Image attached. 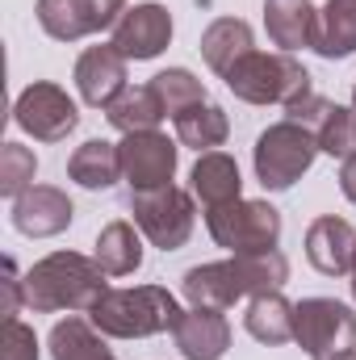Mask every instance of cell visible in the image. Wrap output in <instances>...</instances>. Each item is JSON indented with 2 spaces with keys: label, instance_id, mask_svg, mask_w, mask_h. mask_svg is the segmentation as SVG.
<instances>
[{
  "label": "cell",
  "instance_id": "obj_1",
  "mask_svg": "<svg viewBox=\"0 0 356 360\" xmlns=\"http://www.w3.org/2000/svg\"><path fill=\"white\" fill-rule=\"evenodd\" d=\"M285 281H289V260L272 248V252L231 256V260H218V264H197V269L184 272L180 293L197 310H231L239 297L272 293Z\"/></svg>",
  "mask_w": 356,
  "mask_h": 360
},
{
  "label": "cell",
  "instance_id": "obj_2",
  "mask_svg": "<svg viewBox=\"0 0 356 360\" xmlns=\"http://www.w3.org/2000/svg\"><path fill=\"white\" fill-rule=\"evenodd\" d=\"M109 272L96 260L80 252H55L46 260H38L25 272V306L38 314H55V310H92L101 302V293Z\"/></svg>",
  "mask_w": 356,
  "mask_h": 360
},
{
  "label": "cell",
  "instance_id": "obj_3",
  "mask_svg": "<svg viewBox=\"0 0 356 360\" xmlns=\"http://www.w3.org/2000/svg\"><path fill=\"white\" fill-rule=\"evenodd\" d=\"M177 297L164 285H134V289H105L101 302L89 310L92 327L101 335L113 340H147V335H164L177 331L180 323Z\"/></svg>",
  "mask_w": 356,
  "mask_h": 360
},
{
  "label": "cell",
  "instance_id": "obj_4",
  "mask_svg": "<svg viewBox=\"0 0 356 360\" xmlns=\"http://www.w3.org/2000/svg\"><path fill=\"white\" fill-rule=\"evenodd\" d=\"M222 80L248 105H293V101L314 92L310 89V72L285 51H272V55L268 51H252Z\"/></svg>",
  "mask_w": 356,
  "mask_h": 360
},
{
  "label": "cell",
  "instance_id": "obj_5",
  "mask_svg": "<svg viewBox=\"0 0 356 360\" xmlns=\"http://www.w3.org/2000/svg\"><path fill=\"white\" fill-rule=\"evenodd\" d=\"M319 155V139L298 126V122H272L265 134L256 139V151H252V164H256V180L265 184L268 193H285L293 188L298 180L310 172Z\"/></svg>",
  "mask_w": 356,
  "mask_h": 360
},
{
  "label": "cell",
  "instance_id": "obj_6",
  "mask_svg": "<svg viewBox=\"0 0 356 360\" xmlns=\"http://www.w3.org/2000/svg\"><path fill=\"white\" fill-rule=\"evenodd\" d=\"M205 231L218 248H227L231 256H248V252H272L281 243V214L268 201H231V205H214L205 210Z\"/></svg>",
  "mask_w": 356,
  "mask_h": 360
},
{
  "label": "cell",
  "instance_id": "obj_7",
  "mask_svg": "<svg viewBox=\"0 0 356 360\" xmlns=\"http://www.w3.org/2000/svg\"><path fill=\"white\" fill-rule=\"evenodd\" d=\"M130 214H134V226L160 248V252H177L189 243L193 235V222H197V210H193V197L177 188V184H160V188H139L130 193Z\"/></svg>",
  "mask_w": 356,
  "mask_h": 360
},
{
  "label": "cell",
  "instance_id": "obj_8",
  "mask_svg": "<svg viewBox=\"0 0 356 360\" xmlns=\"http://www.w3.org/2000/svg\"><path fill=\"white\" fill-rule=\"evenodd\" d=\"M293 340L314 360L356 352V314L336 297H302L293 306Z\"/></svg>",
  "mask_w": 356,
  "mask_h": 360
},
{
  "label": "cell",
  "instance_id": "obj_9",
  "mask_svg": "<svg viewBox=\"0 0 356 360\" xmlns=\"http://www.w3.org/2000/svg\"><path fill=\"white\" fill-rule=\"evenodd\" d=\"M13 122L38 139V143H63L76 126H80V109L68 92L51 80H34L30 89L17 96V109H13Z\"/></svg>",
  "mask_w": 356,
  "mask_h": 360
},
{
  "label": "cell",
  "instance_id": "obj_10",
  "mask_svg": "<svg viewBox=\"0 0 356 360\" xmlns=\"http://www.w3.org/2000/svg\"><path fill=\"white\" fill-rule=\"evenodd\" d=\"M38 25L55 42H80L122 21L126 0H38Z\"/></svg>",
  "mask_w": 356,
  "mask_h": 360
},
{
  "label": "cell",
  "instance_id": "obj_11",
  "mask_svg": "<svg viewBox=\"0 0 356 360\" xmlns=\"http://www.w3.org/2000/svg\"><path fill=\"white\" fill-rule=\"evenodd\" d=\"M285 113H289V122L306 126L319 139V151H327L336 160H352L356 155V109H344V105L310 92V96L285 105Z\"/></svg>",
  "mask_w": 356,
  "mask_h": 360
},
{
  "label": "cell",
  "instance_id": "obj_12",
  "mask_svg": "<svg viewBox=\"0 0 356 360\" xmlns=\"http://www.w3.org/2000/svg\"><path fill=\"white\" fill-rule=\"evenodd\" d=\"M117 147H122V176L130 184V193L172 184V176H177V143L168 134L139 130V134H126Z\"/></svg>",
  "mask_w": 356,
  "mask_h": 360
},
{
  "label": "cell",
  "instance_id": "obj_13",
  "mask_svg": "<svg viewBox=\"0 0 356 360\" xmlns=\"http://www.w3.org/2000/svg\"><path fill=\"white\" fill-rule=\"evenodd\" d=\"M168 42H172V13L164 4H134L113 25V42L109 46H117L126 59L143 63V59L164 55Z\"/></svg>",
  "mask_w": 356,
  "mask_h": 360
},
{
  "label": "cell",
  "instance_id": "obj_14",
  "mask_svg": "<svg viewBox=\"0 0 356 360\" xmlns=\"http://www.w3.org/2000/svg\"><path fill=\"white\" fill-rule=\"evenodd\" d=\"M72 218H76L72 197L55 184H30L21 197H13V226L30 239H51L68 231Z\"/></svg>",
  "mask_w": 356,
  "mask_h": 360
},
{
  "label": "cell",
  "instance_id": "obj_15",
  "mask_svg": "<svg viewBox=\"0 0 356 360\" xmlns=\"http://www.w3.org/2000/svg\"><path fill=\"white\" fill-rule=\"evenodd\" d=\"M76 89L92 109H109L126 92V55L117 46H89L76 59Z\"/></svg>",
  "mask_w": 356,
  "mask_h": 360
},
{
  "label": "cell",
  "instance_id": "obj_16",
  "mask_svg": "<svg viewBox=\"0 0 356 360\" xmlns=\"http://www.w3.org/2000/svg\"><path fill=\"white\" fill-rule=\"evenodd\" d=\"M306 260L323 276H344L352 272V260H356V231L352 222L336 218V214H323L310 222L306 231Z\"/></svg>",
  "mask_w": 356,
  "mask_h": 360
},
{
  "label": "cell",
  "instance_id": "obj_17",
  "mask_svg": "<svg viewBox=\"0 0 356 360\" xmlns=\"http://www.w3.org/2000/svg\"><path fill=\"white\" fill-rule=\"evenodd\" d=\"M180 356L184 360H222L231 348V323L222 319V310H184L172 331Z\"/></svg>",
  "mask_w": 356,
  "mask_h": 360
},
{
  "label": "cell",
  "instance_id": "obj_18",
  "mask_svg": "<svg viewBox=\"0 0 356 360\" xmlns=\"http://www.w3.org/2000/svg\"><path fill=\"white\" fill-rule=\"evenodd\" d=\"M265 25L272 46L302 51V46H319V8L314 0H265Z\"/></svg>",
  "mask_w": 356,
  "mask_h": 360
},
{
  "label": "cell",
  "instance_id": "obj_19",
  "mask_svg": "<svg viewBox=\"0 0 356 360\" xmlns=\"http://www.w3.org/2000/svg\"><path fill=\"white\" fill-rule=\"evenodd\" d=\"M239 188H243L239 164L227 151H201L197 155V164H193V197H201L205 210L239 201Z\"/></svg>",
  "mask_w": 356,
  "mask_h": 360
},
{
  "label": "cell",
  "instance_id": "obj_20",
  "mask_svg": "<svg viewBox=\"0 0 356 360\" xmlns=\"http://www.w3.org/2000/svg\"><path fill=\"white\" fill-rule=\"evenodd\" d=\"M256 51V38H252V25L239 21V17H218L214 25H205L201 34V59L210 63V72L227 76L243 55Z\"/></svg>",
  "mask_w": 356,
  "mask_h": 360
},
{
  "label": "cell",
  "instance_id": "obj_21",
  "mask_svg": "<svg viewBox=\"0 0 356 360\" xmlns=\"http://www.w3.org/2000/svg\"><path fill=\"white\" fill-rule=\"evenodd\" d=\"M243 327L252 340H260L268 348H281L293 340V302L281 297V289L272 293H256L248 302V314H243Z\"/></svg>",
  "mask_w": 356,
  "mask_h": 360
},
{
  "label": "cell",
  "instance_id": "obj_22",
  "mask_svg": "<svg viewBox=\"0 0 356 360\" xmlns=\"http://www.w3.org/2000/svg\"><path fill=\"white\" fill-rule=\"evenodd\" d=\"M68 176L76 180L80 188H109L113 180L122 176V147L109 139H89L84 147L72 151L68 160Z\"/></svg>",
  "mask_w": 356,
  "mask_h": 360
},
{
  "label": "cell",
  "instance_id": "obj_23",
  "mask_svg": "<svg viewBox=\"0 0 356 360\" xmlns=\"http://www.w3.org/2000/svg\"><path fill=\"white\" fill-rule=\"evenodd\" d=\"M105 117H109V126L113 130H122V134H139V130H155L164 117H168V109H164V101H160V92L151 89V84H126V92L105 109Z\"/></svg>",
  "mask_w": 356,
  "mask_h": 360
},
{
  "label": "cell",
  "instance_id": "obj_24",
  "mask_svg": "<svg viewBox=\"0 0 356 360\" xmlns=\"http://www.w3.org/2000/svg\"><path fill=\"white\" fill-rule=\"evenodd\" d=\"M101 269L109 272V276H130V272H139L143 264V239H139V231L130 226V222H109V226H101V235H96V256H92Z\"/></svg>",
  "mask_w": 356,
  "mask_h": 360
},
{
  "label": "cell",
  "instance_id": "obj_25",
  "mask_svg": "<svg viewBox=\"0 0 356 360\" xmlns=\"http://www.w3.org/2000/svg\"><path fill=\"white\" fill-rule=\"evenodd\" d=\"M323 59L356 55V0H327L319 8V46Z\"/></svg>",
  "mask_w": 356,
  "mask_h": 360
},
{
  "label": "cell",
  "instance_id": "obj_26",
  "mask_svg": "<svg viewBox=\"0 0 356 360\" xmlns=\"http://www.w3.org/2000/svg\"><path fill=\"white\" fill-rule=\"evenodd\" d=\"M51 356L55 360H117L105 348V340L92 327V319H76V314L51 327Z\"/></svg>",
  "mask_w": 356,
  "mask_h": 360
},
{
  "label": "cell",
  "instance_id": "obj_27",
  "mask_svg": "<svg viewBox=\"0 0 356 360\" xmlns=\"http://www.w3.org/2000/svg\"><path fill=\"white\" fill-rule=\"evenodd\" d=\"M172 122H177V139L184 147H193V151H214V147H222L227 134H231L227 113H222L218 105H210V101H201V105L177 113Z\"/></svg>",
  "mask_w": 356,
  "mask_h": 360
},
{
  "label": "cell",
  "instance_id": "obj_28",
  "mask_svg": "<svg viewBox=\"0 0 356 360\" xmlns=\"http://www.w3.org/2000/svg\"><path fill=\"white\" fill-rule=\"evenodd\" d=\"M151 89L160 92L168 117H177V113H184V109H193V105L205 101V84H201L193 72H184V68H168V72H160V76L151 80Z\"/></svg>",
  "mask_w": 356,
  "mask_h": 360
},
{
  "label": "cell",
  "instance_id": "obj_29",
  "mask_svg": "<svg viewBox=\"0 0 356 360\" xmlns=\"http://www.w3.org/2000/svg\"><path fill=\"white\" fill-rule=\"evenodd\" d=\"M34 172H38V160L30 147H21V143L0 147V193L4 197H21L34 184Z\"/></svg>",
  "mask_w": 356,
  "mask_h": 360
},
{
  "label": "cell",
  "instance_id": "obj_30",
  "mask_svg": "<svg viewBox=\"0 0 356 360\" xmlns=\"http://www.w3.org/2000/svg\"><path fill=\"white\" fill-rule=\"evenodd\" d=\"M0 360H38V335L21 319H4L0 335Z\"/></svg>",
  "mask_w": 356,
  "mask_h": 360
},
{
  "label": "cell",
  "instance_id": "obj_31",
  "mask_svg": "<svg viewBox=\"0 0 356 360\" xmlns=\"http://www.w3.org/2000/svg\"><path fill=\"white\" fill-rule=\"evenodd\" d=\"M4 306H0V314L4 319H17V310H21V302H25V276H17V264H13V256H4Z\"/></svg>",
  "mask_w": 356,
  "mask_h": 360
},
{
  "label": "cell",
  "instance_id": "obj_32",
  "mask_svg": "<svg viewBox=\"0 0 356 360\" xmlns=\"http://www.w3.org/2000/svg\"><path fill=\"white\" fill-rule=\"evenodd\" d=\"M340 188H344V197L356 205V155L344 160V168H340Z\"/></svg>",
  "mask_w": 356,
  "mask_h": 360
},
{
  "label": "cell",
  "instance_id": "obj_33",
  "mask_svg": "<svg viewBox=\"0 0 356 360\" xmlns=\"http://www.w3.org/2000/svg\"><path fill=\"white\" fill-rule=\"evenodd\" d=\"M327 360H356V352H344V356H327Z\"/></svg>",
  "mask_w": 356,
  "mask_h": 360
},
{
  "label": "cell",
  "instance_id": "obj_34",
  "mask_svg": "<svg viewBox=\"0 0 356 360\" xmlns=\"http://www.w3.org/2000/svg\"><path fill=\"white\" fill-rule=\"evenodd\" d=\"M352 297H356V260H352Z\"/></svg>",
  "mask_w": 356,
  "mask_h": 360
},
{
  "label": "cell",
  "instance_id": "obj_35",
  "mask_svg": "<svg viewBox=\"0 0 356 360\" xmlns=\"http://www.w3.org/2000/svg\"><path fill=\"white\" fill-rule=\"evenodd\" d=\"M352 109H356V89H352Z\"/></svg>",
  "mask_w": 356,
  "mask_h": 360
}]
</instances>
